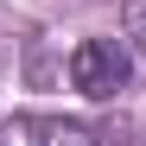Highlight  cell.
Instances as JSON below:
<instances>
[{
	"label": "cell",
	"mask_w": 146,
	"mask_h": 146,
	"mask_svg": "<svg viewBox=\"0 0 146 146\" xmlns=\"http://www.w3.org/2000/svg\"><path fill=\"white\" fill-rule=\"evenodd\" d=\"M127 70H133V57L121 51L114 38H83L76 51H70V83H76L89 102H108L114 89H127Z\"/></svg>",
	"instance_id": "6da1fadb"
},
{
	"label": "cell",
	"mask_w": 146,
	"mask_h": 146,
	"mask_svg": "<svg viewBox=\"0 0 146 146\" xmlns=\"http://www.w3.org/2000/svg\"><path fill=\"white\" fill-rule=\"evenodd\" d=\"M0 146H95L76 121H57V114H19L0 127Z\"/></svg>",
	"instance_id": "7a4b0ae2"
},
{
	"label": "cell",
	"mask_w": 146,
	"mask_h": 146,
	"mask_svg": "<svg viewBox=\"0 0 146 146\" xmlns=\"http://www.w3.org/2000/svg\"><path fill=\"white\" fill-rule=\"evenodd\" d=\"M127 38L140 44V57H146V0H127Z\"/></svg>",
	"instance_id": "3957f363"
}]
</instances>
